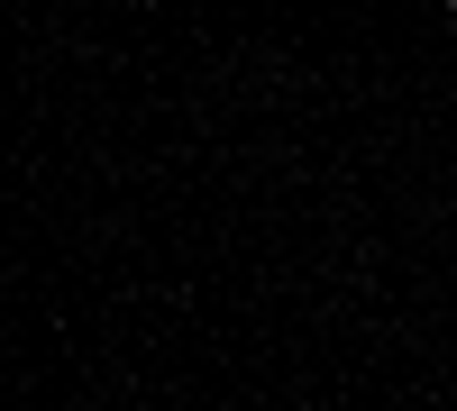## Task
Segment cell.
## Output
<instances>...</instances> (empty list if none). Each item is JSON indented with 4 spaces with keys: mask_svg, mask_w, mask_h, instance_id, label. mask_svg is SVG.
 Listing matches in <instances>:
<instances>
[{
    "mask_svg": "<svg viewBox=\"0 0 457 411\" xmlns=\"http://www.w3.org/2000/svg\"><path fill=\"white\" fill-rule=\"evenodd\" d=\"M448 19H457V0H448Z\"/></svg>",
    "mask_w": 457,
    "mask_h": 411,
    "instance_id": "cell-1",
    "label": "cell"
}]
</instances>
